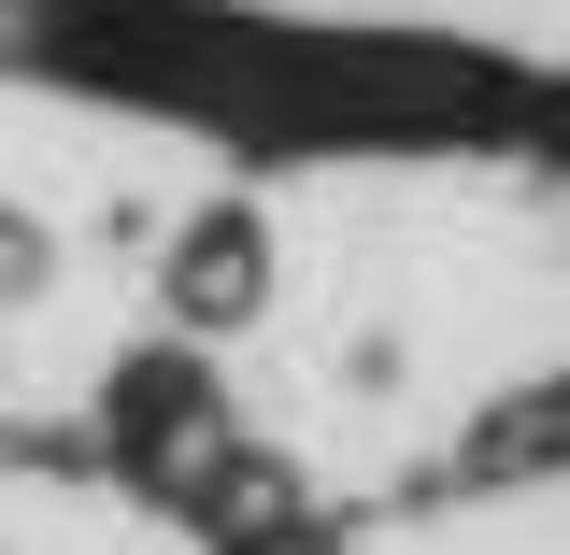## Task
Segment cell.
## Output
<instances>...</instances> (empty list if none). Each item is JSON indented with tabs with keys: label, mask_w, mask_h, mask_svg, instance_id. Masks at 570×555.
Returning <instances> with one entry per match:
<instances>
[{
	"label": "cell",
	"mask_w": 570,
	"mask_h": 555,
	"mask_svg": "<svg viewBox=\"0 0 570 555\" xmlns=\"http://www.w3.org/2000/svg\"><path fill=\"white\" fill-rule=\"evenodd\" d=\"M257 299V228H200L186 242V314H243Z\"/></svg>",
	"instance_id": "1"
}]
</instances>
